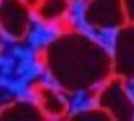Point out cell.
I'll return each instance as SVG.
<instances>
[{"label":"cell","instance_id":"1","mask_svg":"<svg viewBox=\"0 0 134 121\" xmlns=\"http://www.w3.org/2000/svg\"><path fill=\"white\" fill-rule=\"evenodd\" d=\"M51 83L65 94L96 90L112 74V54L98 38L83 31L65 29L40 51Z\"/></svg>","mask_w":134,"mask_h":121},{"label":"cell","instance_id":"2","mask_svg":"<svg viewBox=\"0 0 134 121\" xmlns=\"http://www.w3.org/2000/svg\"><path fill=\"white\" fill-rule=\"evenodd\" d=\"M96 105L103 108L111 119H134V98L129 90V81L116 74L96 89Z\"/></svg>","mask_w":134,"mask_h":121},{"label":"cell","instance_id":"3","mask_svg":"<svg viewBox=\"0 0 134 121\" xmlns=\"http://www.w3.org/2000/svg\"><path fill=\"white\" fill-rule=\"evenodd\" d=\"M82 18L94 33L118 31L129 22L121 0H83Z\"/></svg>","mask_w":134,"mask_h":121},{"label":"cell","instance_id":"4","mask_svg":"<svg viewBox=\"0 0 134 121\" xmlns=\"http://www.w3.org/2000/svg\"><path fill=\"white\" fill-rule=\"evenodd\" d=\"M33 25V5L27 0H0V33L11 42L27 40Z\"/></svg>","mask_w":134,"mask_h":121},{"label":"cell","instance_id":"5","mask_svg":"<svg viewBox=\"0 0 134 121\" xmlns=\"http://www.w3.org/2000/svg\"><path fill=\"white\" fill-rule=\"evenodd\" d=\"M112 72L125 81H134V22L116 31L112 45Z\"/></svg>","mask_w":134,"mask_h":121},{"label":"cell","instance_id":"6","mask_svg":"<svg viewBox=\"0 0 134 121\" xmlns=\"http://www.w3.org/2000/svg\"><path fill=\"white\" fill-rule=\"evenodd\" d=\"M31 94L45 119H65L71 112L69 94H65L54 83H36L31 89Z\"/></svg>","mask_w":134,"mask_h":121},{"label":"cell","instance_id":"7","mask_svg":"<svg viewBox=\"0 0 134 121\" xmlns=\"http://www.w3.org/2000/svg\"><path fill=\"white\" fill-rule=\"evenodd\" d=\"M0 119L4 121H44L45 116L35 99H25V98H16L0 107Z\"/></svg>","mask_w":134,"mask_h":121},{"label":"cell","instance_id":"8","mask_svg":"<svg viewBox=\"0 0 134 121\" xmlns=\"http://www.w3.org/2000/svg\"><path fill=\"white\" fill-rule=\"evenodd\" d=\"M72 7L71 0H36L33 5V18L44 25L62 24Z\"/></svg>","mask_w":134,"mask_h":121},{"label":"cell","instance_id":"9","mask_svg":"<svg viewBox=\"0 0 134 121\" xmlns=\"http://www.w3.org/2000/svg\"><path fill=\"white\" fill-rule=\"evenodd\" d=\"M69 119H96V121H109L111 119V116L103 110V108H100L98 105L96 107H91V108H83V110H76V112H69V116H67Z\"/></svg>","mask_w":134,"mask_h":121},{"label":"cell","instance_id":"10","mask_svg":"<svg viewBox=\"0 0 134 121\" xmlns=\"http://www.w3.org/2000/svg\"><path fill=\"white\" fill-rule=\"evenodd\" d=\"M121 2H123V7H125L127 20L134 22V0H121Z\"/></svg>","mask_w":134,"mask_h":121},{"label":"cell","instance_id":"11","mask_svg":"<svg viewBox=\"0 0 134 121\" xmlns=\"http://www.w3.org/2000/svg\"><path fill=\"white\" fill-rule=\"evenodd\" d=\"M0 49H2V33H0Z\"/></svg>","mask_w":134,"mask_h":121},{"label":"cell","instance_id":"12","mask_svg":"<svg viewBox=\"0 0 134 121\" xmlns=\"http://www.w3.org/2000/svg\"><path fill=\"white\" fill-rule=\"evenodd\" d=\"M71 2H83V0H71Z\"/></svg>","mask_w":134,"mask_h":121}]
</instances>
